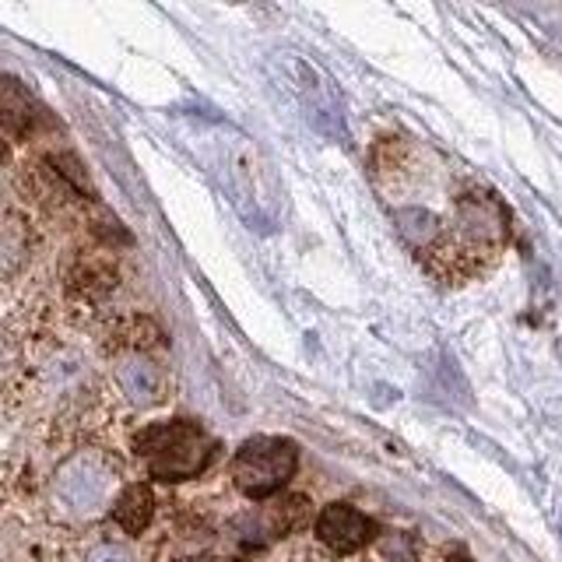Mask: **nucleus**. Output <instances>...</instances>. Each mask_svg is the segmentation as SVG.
<instances>
[{
    "label": "nucleus",
    "instance_id": "f257e3e1",
    "mask_svg": "<svg viewBox=\"0 0 562 562\" xmlns=\"http://www.w3.org/2000/svg\"><path fill=\"white\" fill-rule=\"evenodd\" d=\"M134 447L155 479L180 482L207 468L211 453H215V439L190 422H162V426H148L140 432Z\"/></svg>",
    "mask_w": 562,
    "mask_h": 562
},
{
    "label": "nucleus",
    "instance_id": "f03ea898",
    "mask_svg": "<svg viewBox=\"0 0 562 562\" xmlns=\"http://www.w3.org/2000/svg\"><path fill=\"white\" fill-rule=\"evenodd\" d=\"M116 492V468L102 453H75L53 474V506L67 520L95 517Z\"/></svg>",
    "mask_w": 562,
    "mask_h": 562
},
{
    "label": "nucleus",
    "instance_id": "7ed1b4c3",
    "mask_svg": "<svg viewBox=\"0 0 562 562\" xmlns=\"http://www.w3.org/2000/svg\"><path fill=\"white\" fill-rule=\"evenodd\" d=\"M295 464H299L295 443L278 436H254L233 457V482L243 496L268 499L281 485H289Z\"/></svg>",
    "mask_w": 562,
    "mask_h": 562
},
{
    "label": "nucleus",
    "instance_id": "20e7f679",
    "mask_svg": "<svg viewBox=\"0 0 562 562\" xmlns=\"http://www.w3.org/2000/svg\"><path fill=\"white\" fill-rule=\"evenodd\" d=\"M316 538H321L330 552L351 555L373 541V520L348 503H330L321 509V517H316Z\"/></svg>",
    "mask_w": 562,
    "mask_h": 562
},
{
    "label": "nucleus",
    "instance_id": "39448f33",
    "mask_svg": "<svg viewBox=\"0 0 562 562\" xmlns=\"http://www.w3.org/2000/svg\"><path fill=\"white\" fill-rule=\"evenodd\" d=\"M116 383H120L123 397L137 404V408H148V404H155L166 391L158 366L145 356H123L116 362Z\"/></svg>",
    "mask_w": 562,
    "mask_h": 562
},
{
    "label": "nucleus",
    "instance_id": "423d86ee",
    "mask_svg": "<svg viewBox=\"0 0 562 562\" xmlns=\"http://www.w3.org/2000/svg\"><path fill=\"white\" fill-rule=\"evenodd\" d=\"M35 123V102L14 78H0V131L29 134Z\"/></svg>",
    "mask_w": 562,
    "mask_h": 562
},
{
    "label": "nucleus",
    "instance_id": "0eeeda50",
    "mask_svg": "<svg viewBox=\"0 0 562 562\" xmlns=\"http://www.w3.org/2000/svg\"><path fill=\"white\" fill-rule=\"evenodd\" d=\"M151 514H155V499H151V488L148 485H131V488H123L120 496H116L113 517H116V524L127 535H140V531H145Z\"/></svg>",
    "mask_w": 562,
    "mask_h": 562
},
{
    "label": "nucleus",
    "instance_id": "6e6552de",
    "mask_svg": "<svg viewBox=\"0 0 562 562\" xmlns=\"http://www.w3.org/2000/svg\"><path fill=\"white\" fill-rule=\"evenodd\" d=\"M81 376H85V362L75 356V351H64V356H57L46 369V380H49V386H57V391H70V386H78Z\"/></svg>",
    "mask_w": 562,
    "mask_h": 562
},
{
    "label": "nucleus",
    "instance_id": "1a4fd4ad",
    "mask_svg": "<svg viewBox=\"0 0 562 562\" xmlns=\"http://www.w3.org/2000/svg\"><path fill=\"white\" fill-rule=\"evenodd\" d=\"M53 169H57L75 190H81L85 198H92V183H88V172H85V166L78 162L75 155H53Z\"/></svg>",
    "mask_w": 562,
    "mask_h": 562
},
{
    "label": "nucleus",
    "instance_id": "9d476101",
    "mask_svg": "<svg viewBox=\"0 0 562 562\" xmlns=\"http://www.w3.org/2000/svg\"><path fill=\"white\" fill-rule=\"evenodd\" d=\"M18 359H22V348H18L14 334L0 327V386H4V383L14 376Z\"/></svg>",
    "mask_w": 562,
    "mask_h": 562
},
{
    "label": "nucleus",
    "instance_id": "9b49d317",
    "mask_svg": "<svg viewBox=\"0 0 562 562\" xmlns=\"http://www.w3.org/2000/svg\"><path fill=\"white\" fill-rule=\"evenodd\" d=\"M85 562H134V555L116 541H102V544H95L92 552H88Z\"/></svg>",
    "mask_w": 562,
    "mask_h": 562
},
{
    "label": "nucleus",
    "instance_id": "f8f14e48",
    "mask_svg": "<svg viewBox=\"0 0 562 562\" xmlns=\"http://www.w3.org/2000/svg\"><path fill=\"white\" fill-rule=\"evenodd\" d=\"M0 162H8V145L0 140Z\"/></svg>",
    "mask_w": 562,
    "mask_h": 562
},
{
    "label": "nucleus",
    "instance_id": "ddd939ff",
    "mask_svg": "<svg viewBox=\"0 0 562 562\" xmlns=\"http://www.w3.org/2000/svg\"><path fill=\"white\" fill-rule=\"evenodd\" d=\"M453 562H471V559H468V555H457Z\"/></svg>",
    "mask_w": 562,
    "mask_h": 562
}]
</instances>
